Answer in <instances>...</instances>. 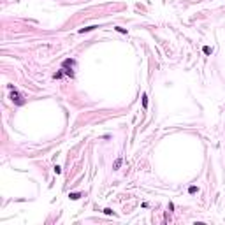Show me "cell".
I'll use <instances>...</instances> for the list:
<instances>
[{"mask_svg": "<svg viewBox=\"0 0 225 225\" xmlns=\"http://www.w3.org/2000/svg\"><path fill=\"white\" fill-rule=\"evenodd\" d=\"M188 192H190V194H195V192H199V188H197V187H190Z\"/></svg>", "mask_w": 225, "mask_h": 225, "instance_id": "cell-4", "label": "cell"}, {"mask_svg": "<svg viewBox=\"0 0 225 225\" xmlns=\"http://www.w3.org/2000/svg\"><path fill=\"white\" fill-rule=\"evenodd\" d=\"M69 197H70V199H72V200H76V199H79V197H81V195H79V194H70Z\"/></svg>", "mask_w": 225, "mask_h": 225, "instance_id": "cell-5", "label": "cell"}, {"mask_svg": "<svg viewBox=\"0 0 225 225\" xmlns=\"http://www.w3.org/2000/svg\"><path fill=\"white\" fill-rule=\"evenodd\" d=\"M116 30H118V32H121V33H125V32H127L125 28H121V26H116Z\"/></svg>", "mask_w": 225, "mask_h": 225, "instance_id": "cell-8", "label": "cell"}, {"mask_svg": "<svg viewBox=\"0 0 225 225\" xmlns=\"http://www.w3.org/2000/svg\"><path fill=\"white\" fill-rule=\"evenodd\" d=\"M121 165V158H118L116 162H114V169H118V167H120Z\"/></svg>", "mask_w": 225, "mask_h": 225, "instance_id": "cell-7", "label": "cell"}, {"mask_svg": "<svg viewBox=\"0 0 225 225\" xmlns=\"http://www.w3.org/2000/svg\"><path fill=\"white\" fill-rule=\"evenodd\" d=\"M143 106H144V107L148 106V97H146V95H143Z\"/></svg>", "mask_w": 225, "mask_h": 225, "instance_id": "cell-6", "label": "cell"}, {"mask_svg": "<svg viewBox=\"0 0 225 225\" xmlns=\"http://www.w3.org/2000/svg\"><path fill=\"white\" fill-rule=\"evenodd\" d=\"M11 99H12V102H16V104H23V99H21V95H19L18 92H16V90L12 92V95H11Z\"/></svg>", "mask_w": 225, "mask_h": 225, "instance_id": "cell-1", "label": "cell"}, {"mask_svg": "<svg viewBox=\"0 0 225 225\" xmlns=\"http://www.w3.org/2000/svg\"><path fill=\"white\" fill-rule=\"evenodd\" d=\"M202 51H204L206 55H211V51H213V49H211L209 46H204V49H202Z\"/></svg>", "mask_w": 225, "mask_h": 225, "instance_id": "cell-2", "label": "cell"}, {"mask_svg": "<svg viewBox=\"0 0 225 225\" xmlns=\"http://www.w3.org/2000/svg\"><path fill=\"white\" fill-rule=\"evenodd\" d=\"M104 213H106V215H112V211L109 209V207H106V209H104Z\"/></svg>", "mask_w": 225, "mask_h": 225, "instance_id": "cell-9", "label": "cell"}, {"mask_svg": "<svg viewBox=\"0 0 225 225\" xmlns=\"http://www.w3.org/2000/svg\"><path fill=\"white\" fill-rule=\"evenodd\" d=\"M93 28H95V26H86V28H81L79 32H81V33H84V32H90V30H93Z\"/></svg>", "mask_w": 225, "mask_h": 225, "instance_id": "cell-3", "label": "cell"}]
</instances>
